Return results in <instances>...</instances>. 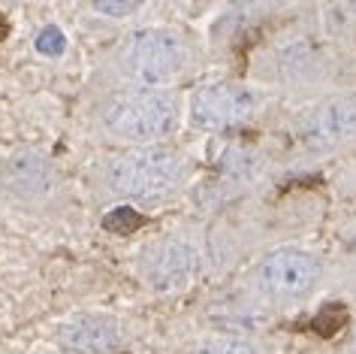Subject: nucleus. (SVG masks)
<instances>
[{
  "label": "nucleus",
  "instance_id": "f257e3e1",
  "mask_svg": "<svg viewBox=\"0 0 356 354\" xmlns=\"http://www.w3.org/2000/svg\"><path fill=\"white\" fill-rule=\"evenodd\" d=\"M106 128L127 143H157L178 125V103L163 88H133L106 106Z\"/></svg>",
  "mask_w": 356,
  "mask_h": 354
},
{
  "label": "nucleus",
  "instance_id": "f03ea898",
  "mask_svg": "<svg viewBox=\"0 0 356 354\" xmlns=\"http://www.w3.org/2000/svg\"><path fill=\"white\" fill-rule=\"evenodd\" d=\"M188 164L169 148H136L121 155L109 167V185L118 194L139 203H154L175 194L184 185Z\"/></svg>",
  "mask_w": 356,
  "mask_h": 354
},
{
  "label": "nucleus",
  "instance_id": "7ed1b4c3",
  "mask_svg": "<svg viewBox=\"0 0 356 354\" xmlns=\"http://www.w3.org/2000/svg\"><path fill=\"white\" fill-rule=\"evenodd\" d=\"M188 64V43L169 28L136 31L124 46V70L142 88H163L181 76Z\"/></svg>",
  "mask_w": 356,
  "mask_h": 354
},
{
  "label": "nucleus",
  "instance_id": "20e7f679",
  "mask_svg": "<svg viewBox=\"0 0 356 354\" xmlns=\"http://www.w3.org/2000/svg\"><path fill=\"white\" fill-rule=\"evenodd\" d=\"M260 91L242 82H215L191 97V121L202 130H227L260 109Z\"/></svg>",
  "mask_w": 356,
  "mask_h": 354
},
{
  "label": "nucleus",
  "instance_id": "39448f33",
  "mask_svg": "<svg viewBox=\"0 0 356 354\" xmlns=\"http://www.w3.org/2000/svg\"><path fill=\"white\" fill-rule=\"evenodd\" d=\"M320 279V261L302 249H275L260 263V285L275 300H299Z\"/></svg>",
  "mask_w": 356,
  "mask_h": 354
},
{
  "label": "nucleus",
  "instance_id": "423d86ee",
  "mask_svg": "<svg viewBox=\"0 0 356 354\" xmlns=\"http://www.w3.org/2000/svg\"><path fill=\"white\" fill-rule=\"evenodd\" d=\"M200 270V254L191 243L166 240L157 249H151L145 261V282L160 294H175L193 282Z\"/></svg>",
  "mask_w": 356,
  "mask_h": 354
},
{
  "label": "nucleus",
  "instance_id": "0eeeda50",
  "mask_svg": "<svg viewBox=\"0 0 356 354\" xmlns=\"http://www.w3.org/2000/svg\"><path fill=\"white\" fill-rule=\"evenodd\" d=\"M3 185L10 188L15 197L22 200H49L58 188V173L51 161L42 152H33V148H22V152L10 155L3 161Z\"/></svg>",
  "mask_w": 356,
  "mask_h": 354
},
{
  "label": "nucleus",
  "instance_id": "6e6552de",
  "mask_svg": "<svg viewBox=\"0 0 356 354\" xmlns=\"http://www.w3.org/2000/svg\"><path fill=\"white\" fill-rule=\"evenodd\" d=\"M302 139L317 148L356 139V94H338L320 103L302 125Z\"/></svg>",
  "mask_w": 356,
  "mask_h": 354
},
{
  "label": "nucleus",
  "instance_id": "1a4fd4ad",
  "mask_svg": "<svg viewBox=\"0 0 356 354\" xmlns=\"http://www.w3.org/2000/svg\"><path fill=\"white\" fill-rule=\"evenodd\" d=\"M58 342L67 354H109L121 342V324L112 315L88 312L60 327Z\"/></svg>",
  "mask_w": 356,
  "mask_h": 354
},
{
  "label": "nucleus",
  "instance_id": "9d476101",
  "mask_svg": "<svg viewBox=\"0 0 356 354\" xmlns=\"http://www.w3.org/2000/svg\"><path fill=\"white\" fill-rule=\"evenodd\" d=\"M142 218L136 209H130V206H118V209H112L109 215L103 218V227L106 230H112V233H133V230H139L142 227Z\"/></svg>",
  "mask_w": 356,
  "mask_h": 354
},
{
  "label": "nucleus",
  "instance_id": "9b49d317",
  "mask_svg": "<svg viewBox=\"0 0 356 354\" xmlns=\"http://www.w3.org/2000/svg\"><path fill=\"white\" fill-rule=\"evenodd\" d=\"M197 354H257L251 342L236 339V336H218V339H209L200 345Z\"/></svg>",
  "mask_w": 356,
  "mask_h": 354
},
{
  "label": "nucleus",
  "instance_id": "f8f14e48",
  "mask_svg": "<svg viewBox=\"0 0 356 354\" xmlns=\"http://www.w3.org/2000/svg\"><path fill=\"white\" fill-rule=\"evenodd\" d=\"M67 46V40H64V33H60L58 28H46L37 37V49L42 52V55H60Z\"/></svg>",
  "mask_w": 356,
  "mask_h": 354
},
{
  "label": "nucleus",
  "instance_id": "ddd939ff",
  "mask_svg": "<svg viewBox=\"0 0 356 354\" xmlns=\"http://www.w3.org/2000/svg\"><path fill=\"white\" fill-rule=\"evenodd\" d=\"M97 10L106 13V15H127V13L136 10V6L133 3H97Z\"/></svg>",
  "mask_w": 356,
  "mask_h": 354
}]
</instances>
